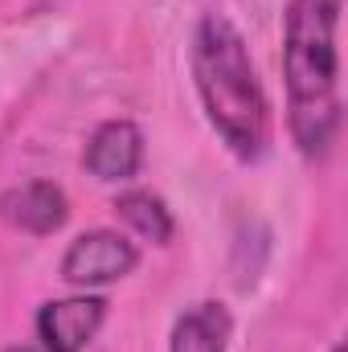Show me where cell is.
Instances as JSON below:
<instances>
[{
    "label": "cell",
    "mask_w": 348,
    "mask_h": 352,
    "mask_svg": "<svg viewBox=\"0 0 348 352\" xmlns=\"http://www.w3.org/2000/svg\"><path fill=\"white\" fill-rule=\"evenodd\" d=\"M336 0H291L283 16L287 127L307 160H324L340 131V50Z\"/></svg>",
    "instance_id": "1"
},
{
    "label": "cell",
    "mask_w": 348,
    "mask_h": 352,
    "mask_svg": "<svg viewBox=\"0 0 348 352\" xmlns=\"http://www.w3.org/2000/svg\"><path fill=\"white\" fill-rule=\"evenodd\" d=\"M193 82L221 144L238 160H259L270 144V102L246 37L221 12H209L193 33Z\"/></svg>",
    "instance_id": "2"
},
{
    "label": "cell",
    "mask_w": 348,
    "mask_h": 352,
    "mask_svg": "<svg viewBox=\"0 0 348 352\" xmlns=\"http://www.w3.org/2000/svg\"><path fill=\"white\" fill-rule=\"evenodd\" d=\"M135 266H140L135 242H127L115 230H90V234L70 242V250L62 258V278L70 287L90 291V287H107V283L127 278Z\"/></svg>",
    "instance_id": "3"
},
{
    "label": "cell",
    "mask_w": 348,
    "mask_h": 352,
    "mask_svg": "<svg viewBox=\"0 0 348 352\" xmlns=\"http://www.w3.org/2000/svg\"><path fill=\"white\" fill-rule=\"evenodd\" d=\"M102 320H107V299L98 295L54 299L37 311V340L45 352H83L98 336Z\"/></svg>",
    "instance_id": "4"
},
{
    "label": "cell",
    "mask_w": 348,
    "mask_h": 352,
    "mask_svg": "<svg viewBox=\"0 0 348 352\" xmlns=\"http://www.w3.org/2000/svg\"><path fill=\"white\" fill-rule=\"evenodd\" d=\"M0 217L21 234L45 238V234H58L66 226L70 201L50 180H25V184H12L0 192Z\"/></svg>",
    "instance_id": "5"
},
{
    "label": "cell",
    "mask_w": 348,
    "mask_h": 352,
    "mask_svg": "<svg viewBox=\"0 0 348 352\" xmlns=\"http://www.w3.org/2000/svg\"><path fill=\"white\" fill-rule=\"evenodd\" d=\"M140 164H144V131L131 119H111V123L94 127L87 144L90 176H98L107 184H123L140 173Z\"/></svg>",
    "instance_id": "6"
},
{
    "label": "cell",
    "mask_w": 348,
    "mask_h": 352,
    "mask_svg": "<svg viewBox=\"0 0 348 352\" xmlns=\"http://www.w3.org/2000/svg\"><path fill=\"white\" fill-rule=\"evenodd\" d=\"M230 332H234V320H230L226 303L205 299V303H193L176 316L168 352H226Z\"/></svg>",
    "instance_id": "7"
},
{
    "label": "cell",
    "mask_w": 348,
    "mask_h": 352,
    "mask_svg": "<svg viewBox=\"0 0 348 352\" xmlns=\"http://www.w3.org/2000/svg\"><path fill=\"white\" fill-rule=\"evenodd\" d=\"M115 213L152 246H168L173 238V213L168 205L156 197V192H144V188H131V192H119L115 197Z\"/></svg>",
    "instance_id": "8"
},
{
    "label": "cell",
    "mask_w": 348,
    "mask_h": 352,
    "mask_svg": "<svg viewBox=\"0 0 348 352\" xmlns=\"http://www.w3.org/2000/svg\"><path fill=\"white\" fill-rule=\"evenodd\" d=\"M4 352H37L33 344H12V349H4Z\"/></svg>",
    "instance_id": "9"
},
{
    "label": "cell",
    "mask_w": 348,
    "mask_h": 352,
    "mask_svg": "<svg viewBox=\"0 0 348 352\" xmlns=\"http://www.w3.org/2000/svg\"><path fill=\"white\" fill-rule=\"evenodd\" d=\"M336 352H345V349H336Z\"/></svg>",
    "instance_id": "10"
}]
</instances>
